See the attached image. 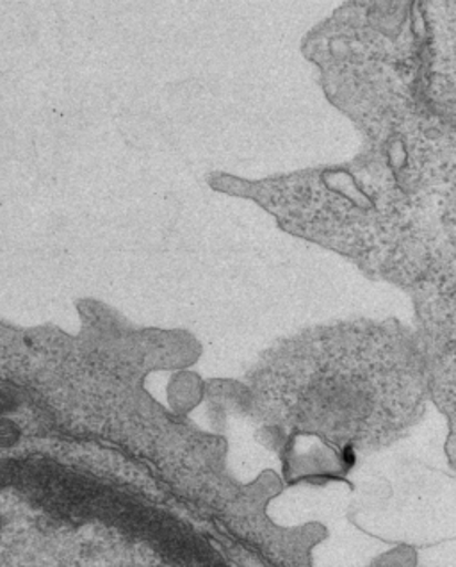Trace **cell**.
<instances>
[{"mask_svg":"<svg viewBox=\"0 0 456 567\" xmlns=\"http://www.w3.org/2000/svg\"><path fill=\"white\" fill-rule=\"evenodd\" d=\"M256 412L286 457L314 444L312 457L356 458L402 440L423 412L417 370H393L329 347L282 353L259 371Z\"/></svg>","mask_w":456,"mask_h":567,"instance_id":"6da1fadb","label":"cell"}]
</instances>
